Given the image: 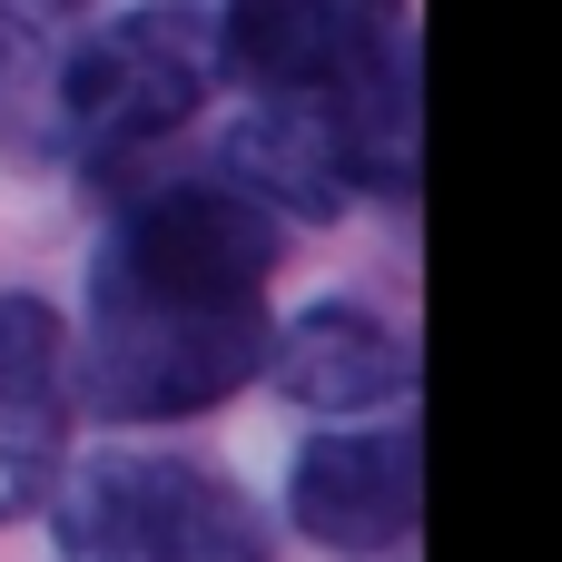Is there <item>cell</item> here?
<instances>
[{"mask_svg":"<svg viewBox=\"0 0 562 562\" xmlns=\"http://www.w3.org/2000/svg\"><path fill=\"white\" fill-rule=\"evenodd\" d=\"M267 267L277 217L247 188H148L89 277V395L119 425L227 405L267 375Z\"/></svg>","mask_w":562,"mask_h":562,"instance_id":"6da1fadb","label":"cell"},{"mask_svg":"<svg viewBox=\"0 0 562 562\" xmlns=\"http://www.w3.org/2000/svg\"><path fill=\"white\" fill-rule=\"evenodd\" d=\"M217 59L257 99L316 109L336 128L356 188H405V168H415L405 0H227Z\"/></svg>","mask_w":562,"mask_h":562,"instance_id":"7a4b0ae2","label":"cell"},{"mask_svg":"<svg viewBox=\"0 0 562 562\" xmlns=\"http://www.w3.org/2000/svg\"><path fill=\"white\" fill-rule=\"evenodd\" d=\"M59 562H267V524L188 454H99L59 504Z\"/></svg>","mask_w":562,"mask_h":562,"instance_id":"3957f363","label":"cell"},{"mask_svg":"<svg viewBox=\"0 0 562 562\" xmlns=\"http://www.w3.org/2000/svg\"><path fill=\"white\" fill-rule=\"evenodd\" d=\"M207 79H217V20L188 10V0H148V10L109 20L99 40H79L59 59L49 109L69 119L79 148L128 158V148L168 138V128H188L207 109Z\"/></svg>","mask_w":562,"mask_h":562,"instance_id":"277c9868","label":"cell"},{"mask_svg":"<svg viewBox=\"0 0 562 562\" xmlns=\"http://www.w3.org/2000/svg\"><path fill=\"white\" fill-rule=\"evenodd\" d=\"M286 504H296L306 543H326V553H385L425 514V435L415 425L316 435L296 454V474H286Z\"/></svg>","mask_w":562,"mask_h":562,"instance_id":"5b68a950","label":"cell"},{"mask_svg":"<svg viewBox=\"0 0 562 562\" xmlns=\"http://www.w3.org/2000/svg\"><path fill=\"white\" fill-rule=\"evenodd\" d=\"M59 316L40 296H0V524L30 514L59 474Z\"/></svg>","mask_w":562,"mask_h":562,"instance_id":"8992f818","label":"cell"},{"mask_svg":"<svg viewBox=\"0 0 562 562\" xmlns=\"http://www.w3.org/2000/svg\"><path fill=\"white\" fill-rule=\"evenodd\" d=\"M267 366H277V385L296 395V405H326V415H356V405H385V395H405V336L385 326V316H366V306H306L277 346H267Z\"/></svg>","mask_w":562,"mask_h":562,"instance_id":"52a82bcc","label":"cell"},{"mask_svg":"<svg viewBox=\"0 0 562 562\" xmlns=\"http://www.w3.org/2000/svg\"><path fill=\"white\" fill-rule=\"evenodd\" d=\"M79 10L89 0H0V119H20V109H40L59 89Z\"/></svg>","mask_w":562,"mask_h":562,"instance_id":"ba28073f","label":"cell"}]
</instances>
